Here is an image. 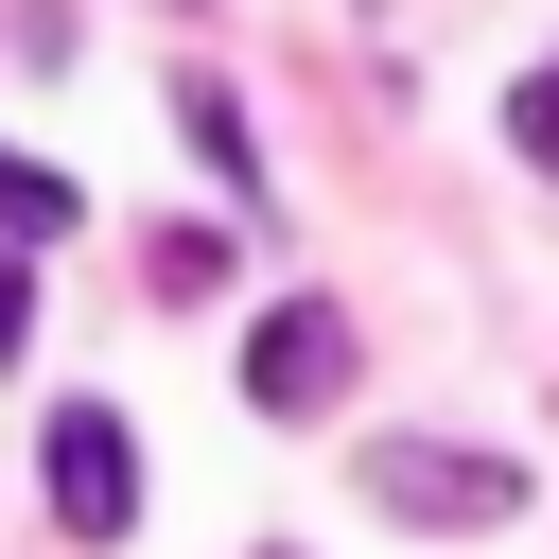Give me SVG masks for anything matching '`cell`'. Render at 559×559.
<instances>
[{
    "mask_svg": "<svg viewBox=\"0 0 559 559\" xmlns=\"http://www.w3.org/2000/svg\"><path fill=\"white\" fill-rule=\"evenodd\" d=\"M245 402H262V419H332V402H349V314H332V297H280V314L245 332Z\"/></svg>",
    "mask_w": 559,
    "mask_h": 559,
    "instance_id": "cell-2",
    "label": "cell"
},
{
    "mask_svg": "<svg viewBox=\"0 0 559 559\" xmlns=\"http://www.w3.org/2000/svg\"><path fill=\"white\" fill-rule=\"evenodd\" d=\"M0 227L52 245V227H70V175H52V157H0Z\"/></svg>",
    "mask_w": 559,
    "mask_h": 559,
    "instance_id": "cell-6",
    "label": "cell"
},
{
    "mask_svg": "<svg viewBox=\"0 0 559 559\" xmlns=\"http://www.w3.org/2000/svg\"><path fill=\"white\" fill-rule=\"evenodd\" d=\"M280 559H297V542H280Z\"/></svg>",
    "mask_w": 559,
    "mask_h": 559,
    "instance_id": "cell-9",
    "label": "cell"
},
{
    "mask_svg": "<svg viewBox=\"0 0 559 559\" xmlns=\"http://www.w3.org/2000/svg\"><path fill=\"white\" fill-rule=\"evenodd\" d=\"M52 524H70V542H122V524H140V437H122L105 402H52Z\"/></svg>",
    "mask_w": 559,
    "mask_h": 559,
    "instance_id": "cell-3",
    "label": "cell"
},
{
    "mask_svg": "<svg viewBox=\"0 0 559 559\" xmlns=\"http://www.w3.org/2000/svg\"><path fill=\"white\" fill-rule=\"evenodd\" d=\"M140 280H157V297H210V280H227V227H140Z\"/></svg>",
    "mask_w": 559,
    "mask_h": 559,
    "instance_id": "cell-5",
    "label": "cell"
},
{
    "mask_svg": "<svg viewBox=\"0 0 559 559\" xmlns=\"http://www.w3.org/2000/svg\"><path fill=\"white\" fill-rule=\"evenodd\" d=\"M507 140H524V175H559V70H524V87H507Z\"/></svg>",
    "mask_w": 559,
    "mask_h": 559,
    "instance_id": "cell-7",
    "label": "cell"
},
{
    "mask_svg": "<svg viewBox=\"0 0 559 559\" xmlns=\"http://www.w3.org/2000/svg\"><path fill=\"white\" fill-rule=\"evenodd\" d=\"M367 507H402V524H524V472L454 454V437H367Z\"/></svg>",
    "mask_w": 559,
    "mask_h": 559,
    "instance_id": "cell-1",
    "label": "cell"
},
{
    "mask_svg": "<svg viewBox=\"0 0 559 559\" xmlns=\"http://www.w3.org/2000/svg\"><path fill=\"white\" fill-rule=\"evenodd\" d=\"M17 349H35V280L0 262V367H17Z\"/></svg>",
    "mask_w": 559,
    "mask_h": 559,
    "instance_id": "cell-8",
    "label": "cell"
},
{
    "mask_svg": "<svg viewBox=\"0 0 559 559\" xmlns=\"http://www.w3.org/2000/svg\"><path fill=\"white\" fill-rule=\"evenodd\" d=\"M175 122H192V157H210V175H227V192H245V210H262V140H245V105H227V87H210V70H192V87H175Z\"/></svg>",
    "mask_w": 559,
    "mask_h": 559,
    "instance_id": "cell-4",
    "label": "cell"
}]
</instances>
